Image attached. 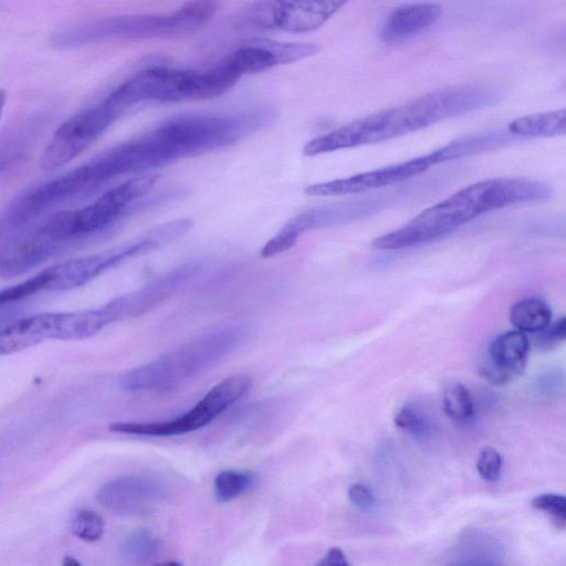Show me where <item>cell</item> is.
<instances>
[{
	"label": "cell",
	"mask_w": 566,
	"mask_h": 566,
	"mask_svg": "<svg viewBox=\"0 0 566 566\" xmlns=\"http://www.w3.org/2000/svg\"><path fill=\"white\" fill-rule=\"evenodd\" d=\"M451 161L447 146L437 148L428 154L356 174L346 178L308 185L304 192L313 197H334L357 195L373 191L387 186H394L417 177L431 166Z\"/></svg>",
	"instance_id": "obj_12"
},
{
	"label": "cell",
	"mask_w": 566,
	"mask_h": 566,
	"mask_svg": "<svg viewBox=\"0 0 566 566\" xmlns=\"http://www.w3.org/2000/svg\"><path fill=\"white\" fill-rule=\"evenodd\" d=\"M316 43L282 42L268 38L240 40L220 61L237 76L260 73L277 65L297 62L317 54Z\"/></svg>",
	"instance_id": "obj_14"
},
{
	"label": "cell",
	"mask_w": 566,
	"mask_h": 566,
	"mask_svg": "<svg viewBox=\"0 0 566 566\" xmlns=\"http://www.w3.org/2000/svg\"><path fill=\"white\" fill-rule=\"evenodd\" d=\"M348 499L353 505L361 511H373L377 500L370 489L360 483L352 484L348 489Z\"/></svg>",
	"instance_id": "obj_30"
},
{
	"label": "cell",
	"mask_w": 566,
	"mask_h": 566,
	"mask_svg": "<svg viewBox=\"0 0 566 566\" xmlns=\"http://www.w3.org/2000/svg\"><path fill=\"white\" fill-rule=\"evenodd\" d=\"M62 566H82V564L73 556H65Z\"/></svg>",
	"instance_id": "obj_34"
},
{
	"label": "cell",
	"mask_w": 566,
	"mask_h": 566,
	"mask_svg": "<svg viewBox=\"0 0 566 566\" xmlns=\"http://www.w3.org/2000/svg\"><path fill=\"white\" fill-rule=\"evenodd\" d=\"M104 99L120 114L143 102L203 99L201 71L147 67L124 81Z\"/></svg>",
	"instance_id": "obj_7"
},
{
	"label": "cell",
	"mask_w": 566,
	"mask_h": 566,
	"mask_svg": "<svg viewBox=\"0 0 566 566\" xmlns=\"http://www.w3.org/2000/svg\"><path fill=\"white\" fill-rule=\"evenodd\" d=\"M315 566H352L343 551L332 547Z\"/></svg>",
	"instance_id": "obj_31"
},
{
	"label": "cell",
	"mask_w": 566,
	"mask_h": 566,
	"mask_svg": "<svg viewBox=\"0 0 566 566\" xmlns=\"http://www.w3.org/2000/svg\"><path fill=\"white\" fill-rule=\"evenodd\" d=\"M441 14L442 7L432 2L400 6L385 19L379 38L388 44L403 42L430 28Z\"/></svg>",
	"instance_id": "obj_17"
},
{
	"label": "cell",
	"mask_w": 566,
	"mask_h": 566,
	"mask_svg": "<svg viewBox=\"0 0 566 566\" xmlns=\"http://www.w3.org/2000/svg\"><path fill=\"white\" fill-rule=\"evenodd\" d=\"M72 533L85 542H96L104 533V521L99 514L91 510H81L72 518Z\"/></svg>",
	"instance_id": "obj_24"
},
{
	"label": "cell",
	"mask_w": 566,
	"mask_h": 566,
	"mask_svg": "<svg viewBox=\"0 0 566 566\" xmlns=\"http://www.w3.org/2000/svg\"><path fill=\"white\" fill-rule=\"evenodd\" d=\"M41 291H45V279L42 272L25 281L0 290V307Z\"/></svg>",
	"instance_id": "obj_27"
},
{
	"label": "cell",
	"mask_w": 566,
	"mask_h": 566,
	"mask_svg": "<svg viewBox=\"0 0 566 566\" xmlns=\"http://www.w3.org/2000/svg\"><path fill=\"white\" fill-rule=\"evenodd\" d=\"M271 106L231 114L175 116L151 130L124 142L133 174L147 172L177 160L231 146L262 129L276 117Z\"/></svg>",
	"instance_id": "obj_2"
},
{
	"label": "cell",
	"mask_w": 566,
	"mask_h": 566,
	"mask_svg": "<svg viewBox=\"0 0 566 566\" xmlns=\"http://www.w3.org/2000/svg\"><path fill=\"white\" fill-rule=\"evenodd\" d=\"M552 187L524 177L485 179L428 207L402 227L373 241L379 250H399L444 237L475 218L504 207L547 200Z\"/></svg>",
	"instance_id": "obj_3"
},
{
	"label": "cell",
	"mask_w": 566,
	"mask_h": 566,
	"mask_svg": "<svg viewBox=\"0 0 566 566\" xmlns=\"http://www.w3.org/2000/svg\"><path fill=\"white\" fill-rule=\"evenodd\" d=\"M218 10L214 1H190L167 13L124 14L83 22L59 33L60 45H81L106 39L148 40L198 31Z\"/></svg>",
	"instance_id": "obj_5"
},
{
	"label": "cell",
	"mask_w": 566,
	"mask_h": 566,
	"mask_svg": "<svg viewBox=\"0 0 566 566\" xmlns=\"http://www.w3.org/2000/svg\"><path fill=\"white\" fill-rule=\"evenodd\" d=\"M254 476L250 472L238 470H224L214 478L216 499L221 502H230L252 486Z\"/></svg>",
	"instance_id": "obj_21"
},
{
	"label": "cell",
	"mask_w": 566,
	"mask_h": 566,
	"mask_svg": "<svg viewBox=\"0 0 566 566\" xmlns=\"http://www.w3.org/2000/svg\"><path fill=\"white\" fill-rule=\"evenodd\" d=\"M159 551V539L148 530L133 532L123 545L124 556L133 563H145Z\"/></svg>",
	"instance_id": "obj_22"
},
{
	"label": "cell",
	"mask_w": 566,
	"mask_h": 566,
	"mask_svg": "<svg viewBox=\"0 0 566 566\" xmlns=\"http://www.w3.org/2000/svg\"><path fill=\"white\" fill-rule=\"evenodd\" d=\"M396 427L417 437H424L430 431V423L426 417L411 405H405L396 413Z\"/></svg>",
	"instance_id": "obj_26"
},
{
	"label": "cell",
	"mask_w": 566,
	"mask_h": 566,
	"mask_svg": "<svg viewBox=\"0 0 566 566\" xmlns=\"http://www.w3.org/2000/svg\"><path fill=\"white\" fill-rule=\"evenodd\" d=\"M122 114L105 99L64 120L40 155L42 169L63 167L88 148Z\"/></svg>",
	"instance_id": "obj_9"
},
{
	"label": "cell",
	"mask_w": 566,
	"mask_h": 566,
	"mask_svg": "<svg viewBox=\"0 0 566 566\" xmlns=\"http://www.w3.org/2000/svg\"><path fill=\"white\" fill-rule=\"evenodd\" d=\"M251 379L244 375L230 376L214 385L189 411L180 417L158 422H116L109 430L124 434L171 437L203 428L250 389Z\"/></svg>",
	"instance_id": "obj_8"
},
{
	"label": "cell",
	"mask_w": 566,
	"mask_h": 566,
	"mask_svg": "<svg viewBox=\"0 0 566 566\" xmlns=\"http://www.w3.org/2000/svg\"><path fill=\"white\" fill-rule=\"evenodd\" d=\"M560 376L552 373H547L538 379L537 387L544 395H549L553 391L558 390L560 384Z\"/></svg>",
	"instance_id": "obj_32"
},
{
	"label": "cell",
	"mask_w": 566,
	"mask_h": 566,
	"mask_svg": "<svg viewBox=\"0 0 566 566\" xmlns=\"http://www.w3.org/2000/svg\"><path fill=\"white\" fill-rule=\"evenodd\" d=\"M202 269V262L184 263L155 277L138 290L120 295L98 307L105 327L149 312L196 277Z\"/></svg>",
	"instance_id": "obj_13"
},
{
	"label": "cell",
	"mask_w": 566,
	"mask_h": 566,
	"mask_svg": "<svg viewBox=\"0 0 566 566\" xmlns=\"http://www.w3.org/2000/svg\"><path fill=\"white\" fill-rule=\"evenodd\" d=\"M449 566H499L496 564H494L492 560H489L488 558H478V557H463V558H458L453 562H451V564Z\"/></svg>",
	"instance_id": "obj_33"
},
{
	"label": "cell",
	"mask_w": 566,
	"mask_h": 566,
	"mask_svg": "<svg viewBox=\"0 0 566 566\" xmlns=\"http://www.w3.org/2000/svg\"><path fill=\"white\" fill-rule=\"evenodd\" d=\"M57 313H40L20 318L0 329V356L10 355L56 339Z\"/></svg>",
	"instance_id": "obj_18"
},
{
	"label": "cell",
	"mask_w": 566,
	"mask_h": 566,
	"mask_svg": "<svg viewBox=\"0 0 566 566\" xmlns=\"http://www.w3.org/2000/svg\"><path fill=\"white\" fill-rule=\"evenodd\" d=\"M476 470L483 480L499 481L502 470V457L499 451L490 446L482 448L476 460Z\"/></svg>",
	"instance_id": "obj_28"
},
{
	"label": "cell",
	"mask_w": 566,
	"mask_h": 566,
	"mask_svg": "<svg viewBox=\"0 0 566 566\" xmlns=\"http://www.w3.org/2000/svg\"><path fill=\"white\" fill-rule=\"evenodd\" d=\"M163 485L144 475L112 479L97 491L96 500L106 510L119 514H134L161 496Z\"/></svg>",
	"instance_id": "obj_16"
},
{
	"label": "cell",
	"mask_w": 566,
	"mask_h": 566,
	"mask_svg": "<svg viewBox=\"0 0 566 566\" xmlns=\"http://www.w3.org/2000/svg\"><path fill=\"white\" fill-rule=\"evenodd\" d=\"M151 566H182V564L179 562H176V560H167V562L156 563Z\"/></svg>",
	"instance_id": "obj_35"
},
{
	"label": "cell",
	"mask_w": 566,
	"mask_h": 566,
	"mask_svg": "<svg viewBox=\"0 0 566 566\" xmlns=\"http://www.w3.org/2000/svg\"><path fill=\"white\" fill-rule=\"evenodd\" d=\"M188 218L160 223L139 237L99 253L72 259L42 271L45 291L78 287L125 260L156 251L182 237L191 228Z\"/></svg>",
	"instance_id": "obj_6"
},
{
	"label": "cell",
	"mask_w": 566,
	"mask_h": 566,
	"mask_svg": "<svg viewBox=\"0 0 566 566\" xmlns=\"http://www.w3.org/2000/svg\"><path fill=\"white\" fill-rule=\"evenodd\" d=\"M528 352L530 340L524 333L509 331L500 334L490 344L479 374L494 386L505 385L524 371Z\"/></svg>",
	"instance_id": "obj_15"
},
{
	"label": "cell",
	"mask_w": 566,
	"mask_h": 566,
	"mask_svg": "<svg viewBox=\"0 0 566 566\" xmlns=\"http://www.w3.org/2000/svg\"><path fill=\"white\" fill-rule=\"evenodd\" d=\"M442 408L444 413L454 421H468L473 413L470 392L460 382L448 386L443 392Z\"/></svg>",
	"instance_id": "obj_23"
},
{
	"label": "cell",
	"mask_w": 566,
	"mask_h": 566,
	"mask_svg": "<svg viewBox=\"0 0 566 566\" xmlns=\"http://www.w3.org/2000/svg\"><path fill=\"white\" fill-rule=\"evenodd\" d=\"M500 87L486 83H464L439 88L403 104L366 115L311 139L307 157L390 140L441 120L496 104Z\"/></svg>",
	"instance_id": "obj_1"
},
{
	"label": "cell",
	"mask_w": 566,
	"mask_h": 566,
	"mask_svg": "<svg viewBox=\"0 0 566 566\" xmlns=\"http://www.w3.org/2000/svg\"><path fill=\"white\" fill-rule=\"evenodd\" d=\"M531 505L547 514L555 526L559 530H564L566 525V499L562 494L557 493H543L536 495L532 501Z\"/></svg>",
	"instance_id": "obj_25"
},
{
	"label": "cell",
	"mask_w": 566,
	"mask_h": 566,
	"mask_svg": "<svg viewBox=\"0 0 566 566\" xmlns=\"http://www.w3.org/2000/svg\"><path fill=\"white\" fill-rule=\"evenodd\" d=\"M6 101H7V94L4 91L0 90V116L3 112Z\"/></svg>",
	"instance_id": "obj_36"
},
{
	"label": "cell",
	"mask_w": 566,
	"mask_h": 566,
	"mask_svg": "<svg viewBox=\"0 0 566 566\" xmlns=\"http://www.w3.org/2000/svg\"><path fill=\"white\" fill-rule=\"evenodd\" d=\"M510 321L516 331L522 333H538L551 322V310L537 297H527L512 305Z\"/></svg>",
	"instance_id": "obj_20"
},
{
	"label": "cell",
	"mask_w": 566,
	"mask_h": 566,
	"mask_svg": "<svg viewBox=\"0 0 566 566\" xmlns=\"http://www.w3.org/2000/svg\"><path fill=\"white\" fill-rule=\"evenodd\" d=\"M346 3L338 0L254 2L238 20L250 28L304 33L321 28Z\"/></svg>",
	"instance_id": "obj_11"
},
{
	"label": "cell",
	"mask_w": 566,
	"mask_h": 566,
	"mask_svg": "<svg viewBox=\"0 0 566 566\" xmlns=\"http://www.w3.org/2000/svg\"><path fill=\"white\" fill-rule=\"evenodd\" d=\"M513 137L549 138L566 132L565 108L517 117L507 125Z\"/></svg>",
	"instance_id": "obj_19"
},
{
	"label": "cell",
	"mask_w": 566,
	"mask_h": 566,
	"mask_svg": "<svg viewBox=\"0 0 566 566\" xmlns=\"http://www.w3.org/2000/svg\"><path fill=\"white\" fill-rule=\"evenodd\" d=\"M389 203L385 193L363 199L307 208L292 217L261 249L262 258L290 250L304 233L354 221L369 216Z\"/></svg>",
	"instance_id": "obj_10"
},
{
	"label": "cell",
	"mask_w": 566,
	"mask_h": 566,
	"mask_svg": "<svg viewBox=\"0 0 566 566\" xmlns=\"http://www.w3.org/2000/svg\"><path fill=\"white\" fill-rule=\"evenodd\" d=\"M566 338V318L560 317L552 325L536 333L534 338L536 346L545 349L554 348Z\"/></svg>",
	"instance_id": "obj_29"
},
{
	"label": "cell",
	"mask_w": 566,
	"mask_h": 566,
	"mask_svg": "<svg viewBox=\"0 0 566 566\" xmlns=\"http://www.w3.org/2000/svg\"><path fill=\"white\" fill-rule=\"evenodd\" d=\"M247 338L240 325H227L202 334L122 375L119 386L126 391H145L174 386L213 366Z\"/></svg>",
	"instance_id": "obj_4"
}]
</instances>
